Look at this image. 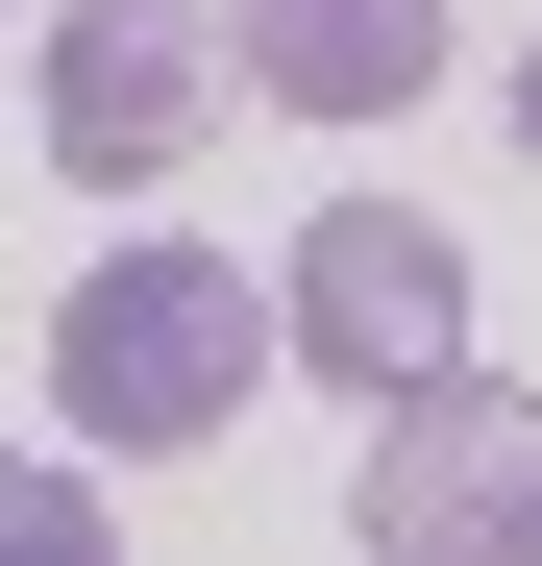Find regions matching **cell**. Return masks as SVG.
Instances as JSON below:
<instances>
[{
  "instance_id": "7",
  "label": "cell",
  "mask_w": 542,
  "mask_h": 566,
  "mask_svg": "<svg viewBox=\"0 0 542 566\" xmlns=\"http://www.w3.org/2000/svg\"><path fill=\"white\" fill-rule=\"evenodd\" d=\"M518 148H542V50H518Z\"/></svg>"
},
{
  "instance_id": "3",
  "label": "cell",
  "mask_w": 542,
  "mask_h": 566,
  "mask_svg": "<svg viewBox=\"0 0 542 566\" xmlns=\"http://www.w3.org/2000/svg\"><path fill=\"white\" fill-rule=\"evenodd\" d=\"M271 345H296L321 395H419V369H469V247L419 198H321L296 271H271Z\"/></svg>"
},
{
  "instance_id": "4",
  "label": "cell",
  "mask_w": 542,
  "mask_h": 566,
  "mask_svg": "<svg viewBox=\"0 0 542 566\" xmlns=\"http://www.w3.org/2000/svg\"><path fill=\"white\" fill-rule=\"evenodd\" d=\"M247 99L222 0H74L50 25V172H100V198H148V172H198V124Z\"/></svg>"
},
{
  "instance_id": "1",
  "label": "cell",
  "mask_w": 542,
  "mask_h": 566,
  "mask_svg": "<svg viewBox=\"0 0 542 566\" xmlns=\"http://www.w3.org/2000/svg\"><path fill=\"white\" fill-rule=\"evenodd\" d=\"M247 369H271V271H222V247H100L74 321H50V419L100 443V468H173V443L247 419Z\"/></svg>"
},
{
  "instance_id": "2",
  "label": "cell",
  "mask_w": 542,
  "mask_h": 566,
  "mask_svg": "<svg viewBox=\"0 0 542 566\" xmlns=\"http://www.w3.org/2000/svg\"><path fill=\"white\" fill-rule=\"evenodd\" d=\"M371 566H542V395L518 369H419L371 395V493H345Z\"/></svg>"
},
{
  "instance_id": "5",
  "label": "cell",
  "mask_w": 542,
  "mask_h": 566,
  "mask_svg": "<svg viewBox=\"0 0 542 566\" xmlns=\"http://www.w3.org/2000/svg\"><path fill=\"white\" fill-rule=\"evenodd\" d=\"M222 50H247V99H296V124H395L444 74V0H222Z\"/></svg>"
},
{
  "instance_id": "6",
  "label": "cell",
  "mask_w": 542,
  "mask_h": 566,
  "mask_svg": "<svg viewBox=\"0 0 542 566\" xmlns=\"http://www.w3.org/2000/svg\"><path fill=\"white\" fill-rule=\"evenodd\" d=\"M0 566H100V443L50 419V468H0Z\"/></svg>"
}]
</instances>
